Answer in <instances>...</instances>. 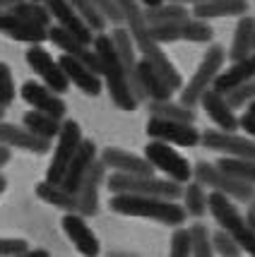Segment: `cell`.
<instances>
[{"label":"cell","mask_w":255,"mask_h":257,"mask_svg":"<svg viewBox=\"0 0 255 257\" xmlns=\"http://www.w3.org/2000/svg\"><path fill=\"white\" fill-rule=\"evenodd\" d=\"M181 200H183L181 207H183L186 214L193 216V219H202V216L207 214V190H205L200 183H195V180H190V183L183 185Z\"/></svg>","instance_id":"cell-32"},{"label":"cell","mask_w":255,"mask_h":257,"mask_svg":"<svg viewBox=\"0 0 255 257\" xmlns=\"http://www.w3.org/2000/svg\"><path fill=\"white\" fill-rule=\"evenodd\" d=\"M238 127L245 133V137H250V140L255 142V118H253V115L243 113V115L238 118Z\"/></svg>","instance_id":"cell-44"},{"label":"cell","mask_w":255,"mask_h":257,"mask_svg":"<svg viewBox=\"0 0 255 257\" xmlns=\"http://www.w3.org/2000/svg\"><path fill=\"white\" fill-rule=\"evenodd\" d=\"M0 34L10 36L15 41H22V44L29 46H41L44 41H48V32L46 29H39L34 24L24 22L22 17L12 15L10 10L0 12Z\"/></svg>","instance_id":"cell-22"},{"label":"cell","mask_w":255,"mask_h":257,"mask_svg":"<svg viewBox=\"0 0 255 257\" xmlns=\"http://www.w3.org/2000/svg\"><path fill=\"white\" fill-rule=\"evenodd\" d=\"M24 58H27V65L34 70V75L41 79L46 89H51L58 96L70 89V82H67L63 67L58 65V58L51 56L44 46H29Z\"/></svg>","instance_id":"cell-9"},{"label":"cell","mask_w":255,"mask_h":257,"mask_svg":"<svg viewBox=\"0 0 255 257\" xmlns=\"http://www.w3.org/2000/svg\"><path fill=\"white\" fill-rule=\"evenodd\" d=\"M245 113H248V115H253V118H255V101H250V103L245 106Z\"/></svg>","instance_id":"cell-51"},{"label":"cell","mask_w":255,"mask_h":257,"mask_svg":"<svg viewBox=\"0 0 255 257\" xmlns=\"http://www.w3.org/2000/svg\"><path fill=\"white\" fill-rule=\"evenodd\" d=\"M104 183H106V166L97 159V161L92 164V168L87 171L82 185H79L77 192H75L79 216L87 219V216H97V214H99V190Z\"/></svg>","instance_id":"cell-12"},{"label":"cell","mask_w":255,"mask_h":257,"mask_svg":"<svg viewBox=\"0 0 255 257\" xmlns=\"http://www.w3.org/2000/svg\"><path fill=\"white\" fill-rule=\"evenodd\" d=\"M82 140L84 137H82V127H79L77 120H63L60 133L56 137V147H53V159H51V164L46 168V183L60 185V180L65 176L77 147L82 145Z\"/></svg>","instance_id":"cell-7"},{"label":"cell","mask_w":255,"mask_h":257,"mask_svg":"<svg viewBox=\"0 0 255 257\" xmlns=\"http://www.w3.org/2000/svg\"><path fill=\"white\" fill-rule=\"evenodd\" d=\"M67 5L77 12L79 20L87 24V27L94 34H104V29L109 27V24L104 22V17H101L99 12H97V8L92 5V0H67Z\"/></svg>","instance_id":"cell-37"},{"label":"cell","mask_w":255,"mask_h":257,"mask_svg":"<svg viewBox=\"0 0 255 257\" xmlns=\"http://www.w3.org/2000/svg\"><path fill=\"white\" fill-rule=\"evenodd\" d=\"M5 188H8V180H5V176H0V195L5 192Z\"/></svg>","instance_id":"cell-52"},{"label":"cell","mask_w":255,"mask_h":257,"mask_svg":"<svg viewBox=\"0 0 255 257\" xmlns=\"http://www.w3.org/2000/svg\"><path fill=\"white\" fill-rule=\"evenodd\" d=\"M149 65L154 67V72L159 75V77L164 79V84H166L171 91H178L183 89V75L176 70V65L168 60V56L159 48V51H154V53H149V56H142Z\"/></svg>","instance_id":"cell-30"},{"label":"cell","mask_w":255,"mask_h":257,"mask_svg":"<svg viewBox=\"0 0 255 257\" xmlns=\"http://www.w3.org/2000/svg\"><path fill=\"white\" fill-rule=\"evenodd\" d=\"M92 48H94V53L99 58V70H101L99 75H101V82L106 84L109 94H111V101L121 111H135L137 108V101H135L133 91H130L128 75H125L121 60L116 56L111 36L109 34H97Z\"/></svg>","instance_id":"cell-1"},{"label":"cell","mask_w":255,"mask_h":257,"mask_svg":"<svg viewBox=\"0 0 255 257\" xmlns=\"http://www.w3.org/2000/svg\"><path fill=\"white\" fill-rule=\"evenodd\" d=\"M58 65L63 67L65 77L70 84H75L79 91H84L87 96H99L101 89H104V82H101L99 75H94L87 65H82L79 60L70 56H60L58 58Z\"/></svg>","instance_id":"cell-23"},{"label":"cell","mask_w":255,"mask_h":257,"mask_svg":"<svg viewBox=\"0 0 255 257\" xmlns=\"http://www.w3.org/2000/svg\"><path fill=\"white\" fill-rule=\"evenodd\" d=\"M144 133L154 142H164L171 147H198L200 145V130L195 125L186 123H171L161 118H149L144 125Z\"/></svg>","instance_id":"cell-11"},{"label":"cell","mask_w":255,"mask_h":257,"mask_svg":"<svg viewBox=\"0 0 255 257\" xmlns=\"http://www.w3.org/2000/svg\"><path fill=\"white\" fill-rule=\"evenodd\" d=\"M193 180L200 183L202 188H210L212 192H219L224 197H229L231 202H248L250 195H253L255 185H248V183H241V180L229 178L226 173H222L219 168L210 164V161H198L193 166Z\"/></svg>","instance_id":"cell-8"},{"label":"cell","mask_w":255,"mask_h":257,"mask_svg":"<svg viewBox=\"0 0 255 257\" xmlns=\"http://www.w3.org/2000/svg\"><path fill=\"white\" fill-rule=\"evenodd\" d=\"M15 101V79L8 63H0V106L8 108Z\"/></svg>","instance_id":"cell-39"},{"label":"cell","mask_w":255,"mask_h":257,"mask_svg":"<svg viewBox=\"0 0 255 257\" xmlns=\"http://www.w3.org/2000/svg\"><path fill=\"white\" fill-rule=\"evenodd\" d=\"M36 197L44 200L46 204H51V207H56V209H63L65 214H77V197L72 192L63 190L60 185L41 180L36 185Z\"/></svg>","instance_id":"cell-28"},{"label":"cell","mask_w":255,"mask_h":257,"mask_svg":"<svg viewBox=\"0 0 255 257\" xmlns=\"http://www.w3.org/2000/svg\"><path fill=\"white\" fill-rule=\"evenodd\" d=\"M224 63H226V51H224V46L212 44L210 48H207V53L202 56V60H200L195 75L188 79V84H183V89H181V101H178V103H183V106H188V108H195L200 103V99H202V94L207 89H212L217 75L224 70Z\"/></svg>","instance_id":"cell-5"},{"label":"cell","mask_w":255,"mask_h":257,"mask_svg":"<svg viewBox=\"0 0 255 257\" xmlns=\"http://www.w3.org/2000/svg\"><path fill=\"white\" fill-rule=\"evenodd\" d=\"M10 12L12 15H17V17H22L24 22L39 27V29H46V32H48V27H51V15H48L44 3L22 0V3H17L15 8H10Z\"/></svg>","instance_id":"cell-33"},{"label":"cell","mask_w":255,"mask_h":257,"mask_svg":"<svg viewBox=\"0 0 255 257\" xmlns=\"http://www.w3.org/2000/svg\"><path fill=\"white\" fill-rule=\"evenodd\" d=\"M250 10V3L248 0H210V3H202L195 5L190 10V17L195 20H217V17H243Z\"/></svg>","instance_id":"cell-24"},{"label":"cell","mask_w":255,"mask_h":257,"mask_svg":"<svg viewBox=\"0 0 255 257\" xmlns=\"http://www.w3.org/2000/svg\"><path fill=\"white\" fill-rule=\"evenodd\" d=\"M253 39H255V17L253 15H243L236 22V32H233L231 48L226 51L229 63H238L253 53Z\"/></svg>","instance_id":"cell-25"},{"label":"cell","mask_w":255,"mask_h":257,"mask_svg":"<svg viewBox=\"0 0 255 257\" xmlns=\"http://www.w3.org/2000/svg\"><path fill=\"white\" fill-rule=\"evenodd\" d=\"M3 118H5V108L0 106V123H3Z\"/></svg>","instance_id":"cell-54"},{"label":"cell","mask_w":255,"mask_h":257,"mask_svg":"<svg viewBox=\"0 0 255 257\" xmlns=\"http://www.w3.org/2000/svg\"><path fill=\"white\" fill-rule=\"evenodd\" d=\"M99 161L106 166V171L111 168V173H123V176H154V168L147 164L144 157H137L133 152H125L118 147H106L101 152Z\"/></svg>","instance_id":"cell-17"},{"label":"cell","mask_w":255,"mask_h":257,"mask_svg":"<svg viewBox=\"0 0 255 257\" xmlns=\"http://www.w3.org/2000/svg\"><path fill=\"white\" fill-rule=\"evenodd\" d=\"M106 185L111 195H137V197H159V200L178 202L183 195V185H178L168 178L156 176H123L111 173L106 176Z\"/></svg>","instance_id":"cell-4"},{"label":"cell","mask_w":255,"mask_h":257,"mask_svg":"<svg viewBox=\"0 0 255 257\" xmlns=\"http://www.w3.org/2000/svg\"><path fill=\"white\" fill-rule=\"evenodd\" d=\"M109 257H128V252H109ZM135 257V255H130Z\"/></svg>","instance_id":"cell-53"},{"label":"cell","mask_w":255,"mask_h":257,"mask_svg":"<svg viewBox=\"0 0 255 257\" xmlns=\"http://www.w3.org/2000/svg\"><path fill=\"white\" fill-rule=\"evenodd\" d=\"M168 257H190V233L188 228H176L168 243Z\"/></svg>","instance_id":"cell-40"},{"label":"cell","mask_w":255,"mask_h":257,"mask_svg":"<svg viewBox=\"0 0 255 257\" xmlns=\"http://www.w3.org/2000/svg\"><path fill=\"white\" fill-rule=\"evenodd\" d=\"M200 145L212 149V152H219L229 159H248L255 161V142L245 135H236V133H222L217 127H210L205 133H200Z\"/></svg>","instance_id":"cell-10"},{"label":"cell","mask_w":255,"mask_h":257,"mask_svg":"<svg viewBox=\"0 0 255 257\" xmlns=\"http://www.w3.org/2000/svg\"><path fill=\"white\" fill-rule=\"evenodd\" d=\"M48 41L56 46V48H60L63 51V56H70L75 58V60H79L82 65H87L94 75H99V58H97V53H94V48L87 44H82V41H77L72 34L63 32V29H58L56 24H51L48 27ZM101 77V75H99Z\"/></svg>","instance_id":"cell-16"},{"label":"cell","mask_w":255,"mask_h":257,"mask_svg":"<svg viewBox=\"0 0 255 257\" xmlns=\"http://www.w3.org/2000/svg\"><path fill=\"white\" fill-rule=\"evenodd\" d=\"M8 161H10V149L8 147H0V168L8 166Z\"/></svg>","instance_id":"cell-48"},{"label":"cell","mask_w":255,"mask_h":257,"mask_svg":"<svg viewBox=\"0 0 255 257\" xmlns=\"http://www.w3.org/2000/svg\"><path fill=\"white\" fill-rule=\"evenodd\" d=\"M207 212L214 216L219 228L226 231L238 243V247L243 250L245 255L255 257V228L245 224L243 214L238 212L236 202H231L229 197H224L219 192H210L207 195Z\"/></svg>","instance_id":"cell-3"},{"label":"cell","mask_w":255,"mask_h":257,"mask_svg":"<svg viewBox=\"0 0 255 257\" xmlns=\"http://www.w3.org/2000/svg\"><path fill=\"white\" fill-rule=\"evenodd\" d=\"M212 36H214V29H212V24L205 22V20L188 17L186 22L181 24V41H190V44H210Z\"/></svg>","instance_id":"cell-36"},{"label":"cell","mask_w":255,"mask_h":257,"mask_svg":"<svg viewBox=\"0 0 255 257\" xmlns=\"http://www.w3.org/2000/svg\"><path fill=\"white\" fill-rule=\"evenodd\" d=\"M200 106L210 115L212 123L217 125V130H222V133H236L238 130V115L229 106L226 96H222L219 91L207 89L202 94V99H200Z\"/></svg>","instance_id":"cell-19"},{"label":"cell","mask_w":255,"mask_h":257,"mask_svg":"<svg viewBox=\"0 0 255 257\" xmlns=\"http://www.w3.org/2000/svg\"><path fill=\"white\" fill-rule=\"evenodd\" d=\"M94 161H97V145H94V140H82V145L77 147V152H75V157L70 161L65 176L60 180V188L75 195Z\"/></svg>","instance_id":"cell-18"},{"label":"cell","mask_w":255,"mask_h":257,"mask_svg":"<svg viewBox=\"0 0 255 257\" xmlns=\"http://www.w3.org/2000/svg\"><path fill=\"white\" fill-rule=\"evenodd\" d=\"M212 250H214V257H241L243 255V250L238 247V243L233 240L231 235L226 233V231H214L212 233Z\"/></svg>","instance_id":"cell-38"},{"label":"cell","mask_w":255,"mask_h":257,"mask_svg":"<svg viewBox=\"0 0 255 257\" xmlns=\"http://www.w3.org/2000/svg\"><path fill=\"white\" fill-rule=\"evenodd\" d=\"M0 147H8V149L15 147L22 152H32V154H48L51 152V142L32 135L24 125L12 123H0Z\"/></svg>","instance_id":"cell-20"},{"label":"cell","mask_w":255,"mask_h":257,"mask_svg":"<svg viewBox=\"0 0 255 257\" xmlns=\"http://www.w3.org/2000/svg\"><path fill=\"white\" fill-rule=\"evenodd\" d=\"M92 5L97 8V12L104 17L106 24L123 27V15H121V10H118V5H116V0H92Z\"/></svg>","instance_id":"cell-41"},{"label":"cell","mask_w":255,"mask_h":257,"mask_svg":"<svg viewBox=\"0 0 255 257\" xmlns=\"http://www.w3.org/2000/svg\"><path fill=\"white\" fill-rule=\"evenodd\" d=\"M63 231H65L67 240L72 243V247L77 250L82 257H99L101 252V243L97 233L92 231V226L87 224V219L84 216H79V214H65L63 216Z\"/></svg>","instance_id":"cell-13"},{"label":"cell","mask_w":255,"mask_h":257,"mask_svg":"<svg viewBox=\"0 0 255 257\" xmlns=\"http://www.w3.org/2000/svg\"><path fill=\"white\" fill-rule=\"evenodd\" d=\"M17 3H22V0H0V12H3V10H10V8H15Z\"/></svg>","instance_id":"cell-50"},{"label":"cell","mask_w":255,"mask_h":257,"mask_svg":"<svg viewBox=\"0 0 255 257\" xmlns=\"http://www.w3.org/2000/svg\"><path fill=\"white\" fill-rule=\"evenodd\" d=\"M20 257H51L48 255V250H44V247H29V250H27V252H22V255Z\"/></svg>","instance_id":"cell-46"},{"label":"cell","mask_w":255,"mask_h":257,"mask_svg":"<svg viewBox=\"0 0 255 257\" xmlns=\"http://www.w3.org/2000/svg\"><path fill=\"white\" fill-rule=\"evenodd\" d=\"M144 17H147V24L149 27H161V24H178L186 22L190 17V10L183 8V5H176V3H161L156 8H149L144 10Z\"/></svg>","instance_id":"cell-31"},{"label":"cell","mask_w":255,"mask_h":257,"mask_svg":"<svg viewBox=\"0 0 255 257\" xmlns=\"http://www.w3.org/2000/svg\"><path fill=\"white\" fill-rule=\"evenodd\" d=\"M226 101H229V106H231L233 111L236 108H245L250 101H255V77L248 82V84H243L241 89L231 91L229 96H226Z\"/></svg>","instance_id":"cell-42"},{"label":"cell","mask_w":255,"mask_h":257,"mask_svg":"<svg viewBox=\"0 0 255 257\" xmlns=\"http://www.w3.org/2000/svg\"><path fill=\"white\" fill-rule=\"evenodd\" d=\"M44 5H46V10H48V15H51V22L56 20L58 29L72 34L82 44H87V46L94 44V36H97V34L79 20V15L67 5V0H46Z\"/></svg>","instance_id":"cell-14"},{"label":"cell","mask_w":255,"mask_h":257,"mask_svg":"<svg viewBox=\"0 0 255 257\" xmlns=\"http://www.w3.org/2000/svg\"><path fill=\"white\" fill-rule=\"evenodd\" d=\"M140 5H142L144 10H149V8H156V5H161L164 0H137Z\"/></svg>","instance_id":"cell-49"},{"label":"cell","mask_w":255,"mask_h":257,"mask_svg":"<svg viewBox=\"0 0 255 257\" xmlns=\"http://www.w3.org/2000/svg\"><path fill=\"white\" fill-rule=\"evenodd\" d=\"M29 250V243L22 238H0V257H20Z\"/></svg>","instance_id":"cell-43"},{"label":"cell","mask_w":255,"mask_h":257,"mask_svg":"<svg viewBox=\"0 0 255 257\" xmlns=\"http://www.w3.org/2000/svg\"><path fill=\"white\" fill-rule=\"evenodd\" d=\"M253 77H255V53H250L245 60L231 63L226 70H222V72L217 75V79H214L212 89L219 91L222 96H229L231 91L241 89L243 84H248Z\"/></svg>","instance_id":"cell-21"},{"label":"cell","mask_w":255,"mask_h":257,"mask_svg":"<svg viewBox=\"0 0 255 257\" xmlns=\"http://www.w3.org/2000/svg\"><path fill=\"white\" fill-rule=\"evenodd\" d=\"M253 53H255V39H253Z\"/></svg>","instance_id":"cell-56"},{"label":"cell","mask_w":255,"mask_h":257,"mask_svg":"<svg viewBox=\"0 0 255 257\" xmlns=\"http://www.w3.org/2000/svg\"><path fill=\"white\" fill-rule=\"evenodd\" d=\"M190 233V257H214L212 250V231L207 226L198 221L188 228Z\"/></svg>","instance_id":"cell-35"},{"label":"cell","mask_w":255,"mask_h":257,"mask_svg":"<svg viewBox=\"0 0 255 257\" xmlns=\"http://www.w3.org/2000/svg\"><path fill=\"white\" fill-rule=\"evenodd\" d=\"M166 3H176V5H183V8H188V5H202V3H210V0H166Z\"/></svg>","instance_id":"cell-47"},{"label":"cell","mask_w":255,"mask_h":257,"mask_svg":"<svg viewBox=\"0 0 255 257\" xmlns=\"http://www.w3.org/2000/svg\"><path fill=\"white\" fill-rule=\"evenodd\" d=\"M135 75H137V82H140V87H142L147 101H168V99H171V94H174V91L164 84V79L156 75L154 67L149 65L144 58H140V60H137Z\"/></svg>","instance_id":"cell-26"},{"label":"cell","mask_w":255,"mask_h":257,"mask_svg":"<svg viewBox=\"0 0 255 257\" xmlns=\"http://www.w3.org/2000/svg\"><path fill=\"white\" fill-rule=\"evenodd\" d=\"M22 99L32 106V111H39V113H46L56 120H65V113H67V106L65 101L60 99L58 94H53L51 89H46L41 82H24L22 84Z\"/></svg>","instance_id":"cell-15"},{"label":"cell","mask_w":255,"mask_h":257,"mask_svg":"<svg viewBox=\"0 0 255 257\" xmlns=\"http://www.w3.org/2000/svg\"><path fill=\"white\" fill-rule=\"evenodd\" d=\"M22 125L32 135H36V137H41L46 142H53L58 137V133H60L63 120H56V118H51V115L39 113V111H27L22 118Z\"/></svg>","instance_id":"cell-29"},{"label":"cell","mask_w":255,"mask_h":257,"mask_svg":"<svg viewBox=\"0 0 255 257\" xmlns=\"http://www.w3.org/2000/svg\"><path fill=\"white\" fill-rule=\"evenodd\" d=\"M149 106V118H161V120H171V123H195V108H188L176 101H147Z\"/></svg>","instance_id":"cell-27"},{"label":"cell","mask_w":255,"mask_h":257,"mask_svg":"<svg viewBox=\"0 0 255 257\" xmlns=\"http://www.w3.org/2000/svg\"><path fill=\"white\" fill-rule=\"evenodd\" d=\"M144 159L154 171H161L168 180H174L178 185H186L193 180V166L176 147L149 140L144 147Z\"/></svg>","instance_id":"cell-6"},{"label":"cell","mask_w":255,"mask_h":257,"mask_svg":"<svg viewBox=\"0 0 255 257\" xmlns=\"http://www.w3.org/2000/svg\"><path fill=\"white\" fill-rule=\"evenodd\" d=\"M34 3H46V0H34Z\"/></svg>","instance_id":"cell-55"},{"label":"cell","mask_w":255,"mask_h":257,"mask_svg":"<svg viewBox=\"0 0 255 257\" xmlns=\"http://www.w3.org/2000/svg\"><path fill=\"white\" fill-rule=\"evenodd\" d=\"M245 224L255 228V188H253V195H250V200L245 202V214H243Z\"/></svg>","instance_id":"cell-45"},{"label":"cell","mask_w":255,"mask_h":257,"mask_svg":"<svg viewBox=\"0 0 255 257\" xmlns=\"http://www.w3.org/2000/svg\"><path fill=\"white\" fill-rule=\"evenodd\" d=\"M214 166L219 168L222 173H226L229 178L241 180V183H248V185H255V161H248V159H229L222 157Z\"/></svg>","instance_id":"cell-34"},{"label":"cell","mask_w":255,"mask_h":257,"mask_svg":"<svg viewBox=\"0 0 255 257\" xmlns=\"http://www.w3.org/2000/svg\"><path fill=\"white\" fill-rule=\"evenodd\" d=\"M111 209L121 216H135V219H149L159 221L164 226L181 228L186 224L188 214L186 209L171 200H159V197H137V195H111Z\"/></svg>","instance_id":"cell-2"}]
</instances>
